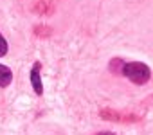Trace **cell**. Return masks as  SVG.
<instances>
[{
    "mask_svg": "<svg viewBox=\"0 0 153 135\" xmlns=\"http://www.w3.org/2000/svg\"><path fill=\"white\" fill-rule=\"evenodd\" d=\"M96 135H115V133H112V131H101V133H96Z\"/></svg>",
    "mask_w": 153,
    "mask_h": 135,
    "instance_id": "obj_6",
    "label": "cell"
},
{
    "mask_svg": "<svg viewBox=\"0 0 153 135\" xmlns=\"http://www.w3.org/2000/svg\"><path fill=\"white\" fill-rule=\"evenodd\" d=\"M124 78H128L131 83L135 85H146L151 78V70L146 63H140V61H130V63H124L123 67V72H121Z\"/></svg>",
    "mask_w": 153,
    "mask_h": 135,
    "instance_id": "obj_1",
    "label": "cell"
},
{
    "mask_svg": "<svg viewBox=\"0 0 153 135\" xmlns=\"http://www.w3.org/2000/svg\"><path fill=\"white\" fill-rule=\"evenodd\" d=\"M11 81H13V72H11V69H7L6 65H0V88L9 87Z\"/></svg>",
    "mask_w": 153,
    "mask_h": 135,
    "instance_id": "obj_3",
    "label": "cell"
},
{
    "mask_svg": "<svg viewBox=\"0 0 153 135\" xmlns=\"http://www.w3.org/2000/svg\"><path fill=\"white\" fill-rule=\"evenodd\" d=\"M123 67H124V61H123V59H112V61H110V70H112V72L121 74V72H123Z\"/></svg>",
    "mask_w": 153,
    "mask_h": 135,
    "instance_id": "obj_4",
    "label": "cell"
},
{
    "mask_svg": "<svg viewBox=\"0 0 153 135\" xmlns=\"http://www.w3.org/2000/svg\"><path fill=\"white\" fill-rule=\"evenodd\" d=\"M7 42H6V38L2 36V34H0V58H2V56H6L7 54Z\"/></svg>",
    "mask_w": 153,
    "mask_h": 135,
    "instance_id": "obj_5",
    "label": "cell"
},
{
    "mask_svg": "<svg viewBox=\"0 0 153 135\" xmlns=\"http://www.w3.org/2000/svg\"><path fill=\"white\" fill-rule=\"evenodd\" d=\"M31 83H33V88H34L36 96H42L43 94V83H42V76H40V63L38 61L31 69Z\"/></svg>",
    "mask_w": 153,
    "mask_h": 135,
    "instance_id": "obj_2",
    "label": "cell"
}]
</instances>
